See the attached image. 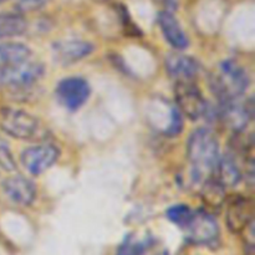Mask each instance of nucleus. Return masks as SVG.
I'll return each instance as SVG.
<instances>
[{"instance_id": "nucleus-22", "label": "nucleus", "mask_w": 255, "mask_h": 255, "mask_svg": "<svg viewBox=\"0 0 255 255\" xmlns=\"http://www.w3.org/2000/svg\"><path fill=\"white\" fill-rule=\"evenodd\" d=\"M47 2H49V0H17L16 10L19 14L31 12L35 11V10L41 9Z\"/></svg>"}, {"instance_id": "nucleus-23", "label": "nucleus", "mask_w": 255, "mask_h": 255, "mask_svg": "<svg viewBox=\"0 0 255 255\" xmlns=\"http://www.w3.org/2000/svg\"><path fill=\"white\" fill-rule=\"evenodd\" d=\"M2 1H5V0H0V4H1V2H2Z\"/></svg>"}, {"instance_id": "nucleus-8", "label": "nucleus", "mask_w": 255, "mask_h": 255, "mask_svg": "<svg viewBox=\"0 0 255 255\" xmlns=\"http://www.w3.org/2000/svg\"><path fill=\"white\" fill-rule=\"evenodd\" d=\"M186 231L188 241L194 244H211L216 242L219 234L218 224L208 212H194Z\"/></svg>"}, {"instance_id": "nucleus-19", "label": "nucleus", "mask_w": 255, "mask_h": 255, "mask_svg": "<svg viewBox=\"0 0 255 255\" xmlns=\"http://www.w3.org/2000/svg\"><path fill=\"white\" fill-rule=\"evenodd\" d=\"M194 216V212L186 204H177V206L171 207L167 211V217L171 222L177 224L181 228H186L189 222L192 221Z\"/></svg>"}, {"instance_id": "nucleus-5", "label": "nucleus", "mask_w": 255, "mask_h": 255, "mask_svg": "<svg viewBox=\"0 0 255 255\" xmlns=\"http://www.w3.org/2000/svg\"><path fill=\"white\" fill-rule=\"evenodd\" d=\"M177 106L191 120H198L207 112V101L194 81L176 82L174 86Z\"/></svg>"}, {"instance_id": "nucleus-7", "label": "nucleus", "mask_w": 255, "mask_h": 255, "mask_svg": "<svg viewBox=\"0 0 255 255\" xmlns=\"http://www.w3.org/2000/svg\"><path fill=\"white\" fill-rule=\"evenodd\" d=\"M60 157V151L56 146L50 143L37 144L24 149L20 161L24 168L34 176L44 173L56 163Z\"/></svg>"}, {"instance_id": "nucleus-9", "label": "nucleus", "mask_w": 255, "mask_h": 255, "mask_svg": "<svg viewBox=\"0 0 255 255\" xmlns=\"http://www.w3.org/2000/svg\"><path fill=\"white\" fill-rule=\"evenodd\" d=\"M253 117V101L239 99L221 104V119L234 132H243Z\"/></svg>"}, {"instance_id": "nucleus-11", "label": "nucleus", "mask_w": 255, "mask_h": 255, "mask_svg": "<svg viewBox=\"0 0 255 255\" xmlns=\"http://www.w3.org/2000/svg\"><path fill=\"white\" fill-rule=\"evenodd\" d=\"M2 191L10 201L22 207L32 204L36 198V186L34 182L22 176H14L5 179L2 182Z\"/></svg>"}, {"instance_id": "nucleus-1", "label": "nucleus", "mask_w": 255, "mask_h": 255, "mask_svg": "<svg viewBox=\"0 0 255 255\" xmlns=\"http://www.w3.org/2000/svg\"><path fill=\"white\" fill-rule=\"evenodd\" d=\"M187 157L194 182L203 183L211 179L219 159V143L216 134L208 128L196 129L187 142Z\"/></svg>"}, {"instance_id": "nucleus-10", "label": "nucleus", "mask_w": 255, "mask_h": 255, "mask_svg": "<svg viewBox=\"0 0 255 255\" xmlns=\"http://www.w3.org/2000/svg\"><path fill=\"white\" fill-rule=\"evenodd\" d=\"M227 226L232 233L247 231L253 222V202L243 196H237L229 201L227 207Z\"/></svg>"}, {"instance_id": "nucleus-16", "label": "nucleus", "mask_w": 255, "mask_h": 255, "mask_svg": "<svg viewBox=\"0 0 255 255\" xmlns=\"http://www.w3.org/2000/svg\"><path fill=\"white\" fill-rule=\"evenodd\" d=\"M201 198L204 206L211 211L219 209L226 202V188L217 179H208L203 182Z\"/></svg>"}, {"instance_id": "nucleus-2", "label": "nucleus", "mask_w": 255, "mask_h": 255, "mask_svg": "<svg viewBox=\"0 0 255 255\" xmlns=\"http://www.w3.org/2000/svg\"><path fill=\"white\" fill-rule=\"evenodd\" d=\"M249 75L242 65L234 60H226L219 65L217 74L211 77V89L221 104L237 100L249 86Z\"/></svg>"}, {"instance_id": "nucleus-21", "label": "nucleus", "mask_w": 255, "mask_h": 255, "mask_svg": "<svg viewBox=\"0 0 255 255\" xmlns=\"http://www.w3.org/2000/svg\"><path fill=\"white\" fill-rule=\"evenodd\" d=\"M0 167L7 172H11L16 168V163L9 148V144L1 137H0Z\"/></svg>"}, {"instance_id": "nucleus-13", "label": "nucleus", "mask_w": 255, "mask_h": 255, "mask_svg": "<svg viewBox=\"0 0 255 255\" xmlns=\"http://www.w3.org/2000/svg\"><path fill=\"white\" fill-rule=\"evenodd\" d=\"M166 69L169 76L176 82L194 81L198 75V62L192 56L172 54L166 60Z\"/></svg>"}, {"instance_id": "nucleus-6", "label": "nucleus", "mask_w": 255, "mask_h": 255, "mask_svg": "<svg viewBox=\"0 0 255 255\" xmlns=\"http://www.w3.org/2000/svg\"><path fill=\"white\" fill-rule=\"evenodd\" d=\"M55 94L62 106L70 111H76L86 104L91 94V89L85 79L80 76H71L61 80L57 84Z\"/></svg>"}, {"instance_id": "nucleus-12", "label": "nucleus", "mask_w": 255, "mask_h": 255, "mask_svg": "<svg viewBox=\"0 0 255 255\" xmlns=\"http://www.w3.org/2000/svg\"><path fill=\"white\" fill-rule=\"evenodd\" d=\"M94 45L82 40H61L52 46L54 59L62 65L74 64L94 51Z\"/></svg>"}, {"instance_id": "nucleus-3", "label": "nucleus", "mask_w": 255, "mask_h": 255, "mask_svg": "<svg viewBox=\"0 0 255 255\" xmlns=\"http://www.w3.org/2000/svg\"><path fill=\"white\" fill-rule=\"evenodd\" d=\"M0 127L16 139H32L40 129V122L24 110L2 107L0 110Z\"/></svg>"}, {"instance_id": "nucleus-15", "label": "nucleus", "mask_w": 255, "mask_h": 255, "mask_svg": "<svg viewBox=\"0 0 255 255\" xmlns=\"http://www.w3.org/2000/svg\"><path fill=\"white\" fill-rule=\"evenodd\" d=\"M214 174L217 177V181L224 188H227V187L233 188L243 178L242 168L237 163V158L233 153H227L218 159Z\"/></svg>"}, {"instance_id": "nucleus-18", "label": "nucleus", "mask_w": 255, "mask_h": 255, "mask_svg": "<svg viewBox=\"0 0 255 255\" xmlns=\"http://www.w3.org/2000/svg\"><path fill=\"white\" fill-rule=\"evenodd\" d=\"M26 30V21L19 12L0 14V40L19 36Z\"/></svg>"}, {"instance_id": "nucleus-14", "label": "nucleus", "mask_w": 255, "mask_h": 255, "mask_svg": "<svg viewBox=\"0 0 255 255\" xmlns=\"http://www.w3.org/2000/svg\"><path fill=\"white\" fill-rule=\"evenodd\" d=\"M158 24L162 30L164 39L168 41L171 46L174 49L183 50L188 46L189 41L186 32L182 29L178 20L174 17V15L169 11H162L158 14Z\"/></svg>"}, {"instance_id": "nucleus-20", "label": "nucleus", "mask_w": 255, "mask_h": 255, "mask_svg": "<svg viewBox=\"0 0 255 255\" xmlns=\"http://www.w3.org/2000/svg\"><path fill=\"white\" fill-rule=\"evenodd\" d=\"M147 249L146 242H136L132 237H127L117 251V255H142Z\"/></svg>"}, {"instance_id": "nucleus-4", "label": "nucleus", "mask_w": 255, "mask_h": 255, "mask_svg": "<svg viewBox=\"0 0 255 255\" xmlns=\"http://www.w3.org/2000/svg\"><path fill=\"white\" fill-rule=\"evenodd\" d=\"M42 64L36 61L15 62L0 69V86L9 89H26L39 81L44 75Z\"/></svg>"}, {"instance_id": "nucleus-17", "label": "nucleus", "mask_w": 255, "mask_h": 255, "mask_svg": "<svg viewBox=\"0 0 255 255\" xmlns=\"http://www.w3.org/2000/svg\"><path fill=\"white\" fill-rule=\"evenodd\" d=\"M31 50L21 42H4L0 44V69L15 62L29 59Z\"/></svg>"}]
</instances>
